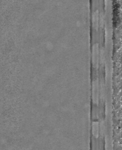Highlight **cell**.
Listing matches in <instances>:
<instances>
[{
	"label": "cell",
	"instance_id": "6da1fadb",
	"mask_svg": "<svg viewBox=\"0 0 122 150\" xmlns=\"http://www.w3.org/2000/svg\"><path fill=\"white\" fill-rule=\"evenodd\" d=\"M98 124L94 123L93 125V133L95 135H97L98 134Z\"/></svg>",
	"mask_w": 122,
	"mask_h": 150
}]
</instances>
